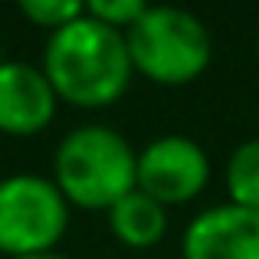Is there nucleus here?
I'll return each mask as SVG.
<instances>
[{
    "label": "nucleus",
    "instance_id": "obj_8",
    "mask_svg": "<svg viewBox=\"0 0 259 259\" xmlns=\"http://www.w3.org/2000/svg\"><path fill=\"white\" fill-rule=\"evenodd\" d=\"M108 223H112V233L125 246L148 249L164 236L167 213H164V203H158L154 197H148L145 190L135 187L115 207H108Z\"/></svg>",
    "mask_w": 259,
    "mask_h": 259
},
{
    "label": "nucleus",
    "instance_id": "obj_10",
    "mask_svg": "<svg viewBox=\"0 0 259 259\" xmlns=\"http://www.w3.org/2000/svg\"><path fill=\"white\" fill-rule=\"evenodd\" d=\"M20 13L30 17L33 23H39V26H50V30L56 33V30H63V26H69L72 20L82 17L85 4H79V0H23V4H20Z\"/></svg>",
    "mask_w": 259,
    "mask_h": 259
},
{
    "label": "nucleus",
    "instance_id": "obj_12",
    "mask_svg": "<svg viewBox=\"0 0 259 259\" xmlns=\"http://www.w3.org/2000/svg\"><path fill=\"white\" fill-rule=\"evenodd\" d=\"M20 259H69V256H59V253H36V256H20Z\"/></svg>",
    "mask_w": 259,
    "mask_h": 259
},
{
    "label": "nucleus",
    "instance_id": "obj_2",
    "mask_svg": "<svg viewBox=\"0 0 259 259\" xmlns=\"http://www.w3.org/2000/svg\"><path fill=\"white\" fill-rule=\"evenodd\" d=\"M53 184L85 210H108L138 187V154L115 128H72L56 148Z\"/></svg>",
    "mask_w": 259,
    "mask_h": 259
},
{
    "label": "nucleus",
    "instance_id": "obj_5",
    "mask_svg": "<svg viewBox=\"0 0 259 259\" xmlns=\"http://www.w3.org/2000/svg\"><path fill=\"white\" fill-rule=\"evenodd\" d=\"M210 161L197 141L164 135L138 154V190L158 203H187L207 187Z\"/></svg>",
    "mask_w": 259,
    "mask_h": 259
},
{
    "label": "nucleus",
    "instance_id": "obj_9",
    "mask_svg": "<svg viewBox=\"0 0 259 259\" xmlns=\"http://www.w3.org/2000/svg\"><path fill=\"white\" fill-rule=\"evenodd\" d=\"M227 190L230 203L259 210V138H249L227 161Z\"/></svg>",
    "mask_w": 259,
    "mask_h": 259
},
{
    "label": "nucleus",
    "instance_id": "obj_1",
    "mask_svg": "<svg viewBox=\"0 0 259 259\" xmlns=\"http://www.w3.org/2000/svg\"><path fill=\"white\" fill-rule=\"evenodd\" d=\"M43 72L53 92L69 105L102 108L128 89L135 66L125 33L82 13L69 26L50 33L43 53Z\"/></svg>",
    "mask_w": 259,
    "mask_h": 259
},
{
    "label": "nucleus",
    "instance_id": "obj_11",
    "mask_svg": "<svg viewBox=\"0 0 259 259\" xmlns=\"http://www.w3.org/2000/svg\"><path fill=\"white\" fill-rule=\"evenodd\" d=\"M148 7L141 4V0H92V4H85V13L92 20L112 26V30H121V33H125L128 26H135V20Z\"/></svg>",
    "mask_w": 259,
    "mask_h": 259
},
{
    "label": "nucleus",
    "instance_id": "obj_3",
    "mask_svg": "<svg viewBox=\"0 0 259 259\" xmlns=\"http://www.w3.org/2000/svg\"><path fill=\"white\" fill-rule=\"evenodd\" d=\"M132 66L161 85L197 79L213 59L210 30L181 7H148L125 30Z\"/></svg>",
    "mask_w": 259,
    "mask_h": 259
},
{
    "label": "nucleus",
    "instance_id": "obj_13",
    "mask_svg": "<svg viewBox=\"0 0 259 259\" xmlns=\"http://www.w3.org/2000/svg\"><path fill=\"white\" fill-rule=\"evenodd\" d=\"M4 63H7V59H4V56H0V66H4Z\"/></svg>",
    "mask_w": 259,
    "mask_h": 259
},
{
    "label": "nucleus",
    "instance_id": "obj_7",
    "mask_svg": "<svg viewBox=\"0 0 259 259\" xmlns=\"http://www.w3.org/2000/svg\"><path fill=\"white\" fill-rule=\"evenodd\" d=\"M56 99L43 69L7 59L0 66V132L36 135L56 115Z\"/></svg>",
    "mask_w": 259,
    "mask_h": 259
},
{
    "label": "nucleus",
    "instance_id": "obj_6",
    "mask_svg": "<svg viewBox=\"0 0 259 259\" xmlns=\"http://www.w3.org/2000/svg\"><path fill=\"white\" fill-rule=\"evenodd\" d=\"M184 259H259V210L220 203L194 217L184 233Z\"/></svg>",
    "mask_w": 259,
    "mask_h": 259
},
{
    "label": "nucleus",
    "instance_id": "obj_4",
    "mask_svg": "<svg viewBox=\"0 0 259 259\" xmlns=\"http://www.w3.org/2000/svg\"><path fill=\"white\" fill-rule=\"evenodd\" d=\"M66 223V197L53 181L36 174H13L0 181V253L10 259L53 253Z\"/></svg>",
    "mask_w": 259,
    "mask_h": 259
},
{
    "label": "nucleus",
    "instance_id": "obj_14",
    "mask_svg": "<svg viewBox=\"0 0 259 259\" xmlns=\"http://www.w3.org/2000/svg\"><path fill=\"white\" fill-rule=\"evenodd\" d=\"M256 50H259V36H256Z\"/></svg>",
    "mask_w": 259,
    "mask_h": 259
}]
</instances>
